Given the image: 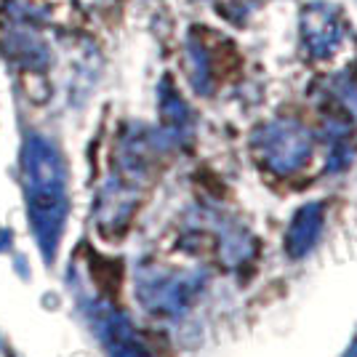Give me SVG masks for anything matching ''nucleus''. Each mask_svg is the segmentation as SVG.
I'll list each match as a JSON object with an SVG mask.
<instances>
[{"label": "nucleus", "mask_w": 357, "mask_h": 357, "mask_svg": "<svg viewBox=\"0 0 357 357\" xmlns=\"http://www.w3.org/2000/svg\"><path fill=\"white\" fill-rule=\"evenodd\" d=\"M22 174L27 190L32 227L38 232L40 248L51 256L64 219V171L59 152L43 136H30L22 149Z\"/></svg>", "instance_id": "1"}, {"label": "nucleus", "mask_w": 357, "mask_h": 357, "mask_svg": "<svg viewBox=\"0 0 357 357\" xmlns=\"http://www.w3.org/2000/svg\"><path fill=\"white\" fill-rule=\"evenodd\" d=\"M0 51L8 59L19 61L22 67H32V70H43L48 61V48L43 38L38 35L35 22H30L27 11L16 3L6 8L3 22H0Z\"/></svg>", "instance_id": "2"}, {"label": "nucleus", "mask_w": 357, "mask_h": 357, "mask_svg": "<svg viewBox=\"0 0 357 357\" xmlns=\"http://www.w3.org/2000/svg\"><path fill=\"white\" fill-rule=\"evenodd\" d=\"M314 8L320 16H314V11H310L307 22H304L307 45L312 51H331L339 40V22L331 16V8H326V6H314Z\"/></svg>", "instance_id": "3"}]
</instances>
